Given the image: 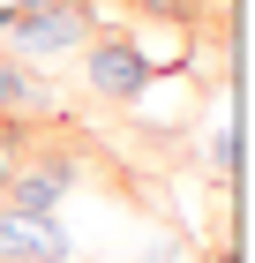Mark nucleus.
<instances>
[{
	"label": "nucleus",
	"instance_id": "f257e3e1",
	"mask_svg": "<svg viewBox=\"0 0 255 263\" xmlns=\"http://www.w3.org/2000/svg\"><path fill=\"white\" fill-rule=\"evenodd\" d=\"M90 0H45V8H8L0 0V53L23 68H38V61H68V53H83V45L98 38L90 30Z\"/></svg>",
	"mask_w": 255,
	"mask_h": 263
},
{
	"label": "nucleus",
	"instance_id": "f03ea898",
	"mask_svg": "<svg viewBox=\"0 0 255 263\" xmlns=\"http://www.w3.org/2000/svg\"><path fill=\"white\" fill-rule=\"evenodd\" d=\"M83 83H90L98 98H113V105H135L158 83V61L128 38V30H98V38L83 45Z\"/></svg>",
	"mask_w": 255,
	"mask_h": 263
},
{
	"label": "nucleus",
	"instance_id": "7ed1b4c3",
	"mask_svg": "<svg viewBox=\"0 0 255 263\" xmlns=\"http://www.w3.org/2000/svg\"><path fill=\"white\" fill-rule=\"evenodd\" d=\"M83 181L75 158H60V151H38V158H23L15 173H8V188H0V203L8 211H30V218H60V203H68V188Z\"/></svg>",
	"mask_w": 255,
	"mask_h": 263
},
{
	"label": "nucleus",
	"instance_id": "20e7f679",
	"mask_svg": "<svg viewBox=\"0 0 255 263\" xmlns=\"http://www.w3.org/2000/svg\"><path fill=\"white\" fill-rule=\"evenodd\" d=\"M75 233L60 218H30V211H8L0 203V263H75Z\"/></svg>",
	"mask_w": 255,
	"mask_h": 263
},
{
	"label": "nucleus",
	"instance_id": "39448f33",
	"mask_svg": "<svg viewBox=\"0 0 255 263\" xmlns=\"http://www.w3.org/2000/svg\"><path fill=\"white\" fill-rule=\"evenodd\" d=\"M30 158V121H0V188H8V173Z\"/></svg>",
	"mask_w": 255,
	"mask_h": 263
},
{
	"label": "nucleus",
	"instance_id": "423d86ee",
	"mask_svg": "<svg viewBox=\"0 0 255 263\" xmlns=\"http://www.w3.org/2000/svg\"><path fill=\"white\" fill-rule=\"evenodd\" d=\"M128 8L135 15H158V23H180V30L195 23V0H128Z\"/></svg>",
	"mask_w": 255,
	"mask_h": 263
},
{
	"label": "nucleus",
	"instance_id": "0eeeda50",
	"mask_svg": "<svg viewBox=\"0 0 255 263\" xmlns=\"http://www.w3.org/2000/svg\"><path fill=\"white\" fill-rule=\"evenodd\" d=\"M203 165H210L218 181L233 173V128H225V121H218V128H210V143H203Z\"/></svg>",
	"mask_w": 255,
	"mask_h": 263
},
{
	"label": "nucleus",
	"instance_id": "6e6552de",
	"mask_svg": "<svg viewBox=\"0 0 255 263\" xmlns=\"http://www.w3.org/2000/svg\"><path fill=\"white\" fill-rule=\"evenodd\" d=\"M210 263H233V248H218V256H210Z\"/></svg>",
	"mask_w": 255,
	"mask_h": 263
},
{
	"label": "nucleus",
	"instance_id": "1a4fd4ad",
	"mask_svg": "<svg viewBox=\"0 0 255 263\" xmlns=\"http://www.w3.org/2000/svg\"><path fill=\"white\" fill-rule=\"evenodd\" d=\"M158 263H180V256H173V248H158Z\"/></svg>",
	"mask_w": 255,
	"mask_h": 263
}]
</instances>
